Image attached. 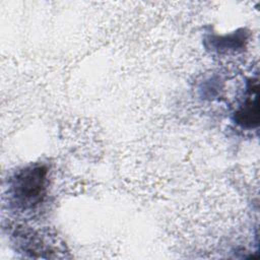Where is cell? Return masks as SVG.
Instances as JSON below:
<instances>
[{"label": "cell", "instance_id": "6da1fadb", "mask_svg": "<svg viewBox=\"0 0 260 260\" xmlns=\"http://www.w3.org/2000/svg\"><path fill=\"white\" fill-rule=\"evenodd\" d=\"M49 170L44 164H29L17 170L8 180V202L18 212L37 210L48 194Z\"/></svg>", "mask_w": 260, "mask_h": 260}, {"label": "cell", "instance_id": "277c9868", "mask_svg": "<svg viewBox=\"0 0 260 260\" xmlns=\"http://www.w3.org/2000/svg\"><path fill=\"white\" fill-rule=\"evenodd\" d=\"M245 40V38L243 39L238 37L236 35H231L229 37H224V38H217L215 40H212V43H214V48L215 50H226V49H237L243 46V41Z\"/></svg>", "mask_w": 260, "mask_h": 260}, {"label": "cell", "instance_id": "3957f363", "mask_svg": "<svg viewBox=\"0 0 260 260\" xmlns=\"http://www.w3.org/2000/svg\"><path fill=\"white\" fill-rule=\"evenodd\" d=\"M234 121L241 127L253 129L259 124L258 80L251 78L246 86L245 101L234 113Z\"/></svg>", "mask_w": 260, "mask_h": 260}, {"label": "cell", "instance_id": "7a4b0ae2", "mask_svg": "<svg viewBox=\"0 0 260 260\" xmlns=\"http://www.w3.org/2000/svg\"><path fill=\"white\" fill-rule=\"evenodd\" d=\"M13 245L19 252L34 258L55 257L53 253L64 252L63 244L51 234L32 230L28 226L16 225L11 234Z\"/></svg>", "mask_w": 260, "mask_h": 260}]
</instances>
